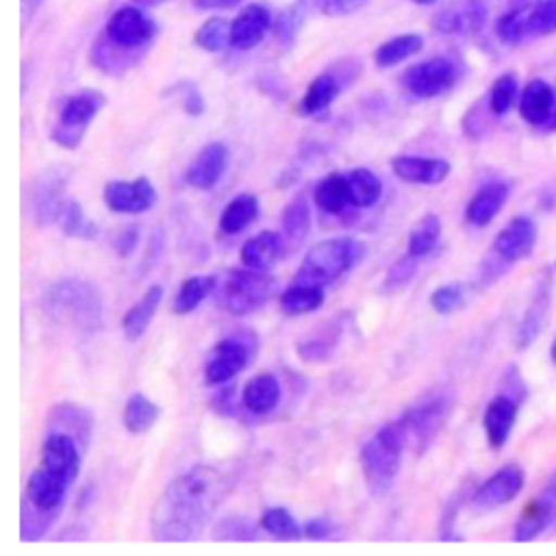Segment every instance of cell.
I'll list each match as a JSON object with an SVG mask.
<instances>
[{
  "label": "cell",
  "mask_w": 556,
  "mask_h": 556,
  "mask_svg": "<svg viewBox=\"0 0 556 556\" xmlns=\"http://www.w3.org/2000/svg\"><path fill=\"white\" fill-rule=\"evenodd\" d=\"M228 493L226 476L213 465H195L167 484L152 510L159 541H193Z\"/></svg>",
  "instance_id": "6da1fadb"
},
{
  "label": "cell",
  "mask_w": 556,
  "mask_h": 556,
  "mask_svg": "<svg viewBox=\"0 0 556 556\" xmlns=\"http://www.w3.org/2000/svg\"><path fill=\"white\" fill-rule=\"evenodd\" d=\"M406 447H408V439L397 419L382 426L361 447V467L371 493L376 495L389 493V489L397 478Z\"/></svg>",
  "instance_id": "7a4b0ae2"
},
{
  "label": "cell",
  "mask_w": 556,
  "mask_h": 556,
  "mask_svg": "<svg viewBox=\"0 0 556 556\" xmlns=\"http://www.w3.org/2000/svg\"><path fill=\"white\" fill-rule=\"evenodd\" d=\"M365 254V248L354 237H334L313 245L295 274L298 282L328 285L350 271Z\"/></svg>",
  "instance_id": "3957f363"
},
{
  "label": "cell",
  "mask_w": 556,
  "mask_h": 556,
  "mask_svg": "<svg viewBox=\"0 0 556 556\" xmlns=\"http://www.w3.org/2000/svg\"><path fill=\"white\" fill-rule=\"evenodd\" d=\"M48 302H50V311L72 324L78 326L83 330H91L100 324V298L98 293L83 280L70 278V280H61L59 285H54L48 293Z\"/></svg>",
  "instance_id": "277c9868"
},
{
  "label": "cell",
  "mask_w": 556,
  "mask_h": 556,
  "mask_svg": "<svg viewBox=\"0 0 556 556\" xmlns=\"http://www.w3.org/2000/svg\"><path fill=\"white\" fill-rule=\"evenodd\" d=\"M102 104H104V96L98 93L96 89H85L76 96H70L61 104L56 124L52 128V141L59 143L61 148L74 150L83 141L91 119L96 117Z\"/></svg>",
  "instance_id": "5b68a950"
},
{
  "label": "cell",
  "mask_w": 556,
  "mask_h": 556,
  "mask_svg": "<svg viewBox=\"0 0 556 556\" xmlns=\"http://www.w3.org/2000/svg\"><path fill=\"white\" fill-rule=\"evenodd\" d=\"M271 291V278L263 269H230L222 287V304L232 315H245L263 306Z\"/></svg>",
  "instance_id": "8992f818"
},
{
  "label": "cell",
  "mask_w": 556,
  "mask_h": 556,
  "mask_svg": "<svg viewBox=\"0 0 556 556\" xmlns=\"http://www.w3.org/2000/svg\"><path fill=\"white\" fill-rule=\"evenodd\" d=\"M452 408V397L445 393H432L413 404L397 421L408 439V447H426L430 439L441 430Z\"/></svg>",
  "instance_id": "52a82bcc"
},
{
  "label": "cell",
  "mask_w": 556,
  "mask_h": 556,
  "mask_svg": "<svg viewBox=\"0 0 556 556\" xmlns=\"http://www.w3.org/2000/svg\"><path fill=\"white\" fill-rule=\"evenodd\" d=\"M458 80V70L450 59L437 56L417 65H410L404 76L402 85L415 98H434L454 87Z\"/></svg>",
  "instance_id": "ba28073f"
},
{
  "label": "cell",
  "mask_w": 556,
  "mask_h": 556,
  "mask_svg": "<svg viewBox=\"0 0 556 556\" xmlns=\"http://www.w3.org/2000/svg\"><path fill=\"white\" fill-rule=\"evenodd\" d=\"M254 354V343L239 337H226L213 345L211 358L204 367L206 384H224L245 369Z\"/></svg>",
  "instance_id": "9c48e42d"
},
{
  "label": "cell",
  "mask_w": 556,
  "mask_h": 556,
  "mask_svg": "<svg viewBox=\"0 0 556 556\" xmlns=\"http://www.w3.org/2000/svg\"><path fill=\"white\" fill-rule=\"evenodd\" d=\"M80 445L78 441L63 430H54L46 437L41 445V460L39 465L72 484L80 471Z\"/></svg>",
  "instance_id": "30bf717a"
},
{
  "label": "cell",
  "mask_w": 556,
  "mask_h": 556,
  "mask_svg": "<svg viewBox=\"0 0 556 556\" xmlns=\"http://www.w3.org/2000/svg\"><path fill=\"white\" fill-rule=\"evenodd\" d=\"M152 35H154V24L137 7L117 9L109 17L106 28H104L106 39H111L113 43L128 48V50H137L141 46H146L152 39Z\"/></svg>",
  "instance_id": "8fae6325"
},
{
  "label": "cell",
  "mask_w": 556,
  "mask_h": 556,
  "mask_svg": "<svg viewBox=\"0 0 556 556\" xmlns=\"http://www.w3.org/2000/svg\"><path fill=\"white\" fill-rule=\"evenodd\" d=\"M106 206L113 213H128V215H137V213H146L148 208H152L154 200H156V191L152 187V182L148 178H135V180H113L104 187L102 193Z\"/></svg>",
  "instance_id": "7c38bea8"
},
{
  "label": "cell",
  "mask_w": 556,
  "mask_h": 556,
  "mask_svg": "<svg viewBox=\"0 0 556 556\" xmlns=\"http://www.w3.org/2000/svg\"><path fill=\"white\" fill-rule=\"evenodd\" d=\"M552 521H556V473L549 478L545 489L526 504L513 536L515 541H532L534 536L545 532Z\"/></svg>",
  "instance_id": "4fadbf2b"
},
{
  "label": "cell",
  "mask_w": 556,
  "mask_h": 556,
  "mask_svg": "<svg viewBox=\"0 0 556 556\" xmlns=\"http://www.w3.org/2000/svg\"><path fill=\"white\" fill-rule=\"evenodd\" d=\"M521 489H523V471L519 465L510 463V465L500 467L491 478H486L478 486V491L473 495V504L482 510L497 508V506L515 500Z\"/></svg>",
  "instance_id": "5bb4252c"
},
{
  "label": "cell",
  "mask_w": 556,
  "mask_h": 556,
  "mask_svg": "<svg viewBox=\"0 0 556 556\" xmlns=\"http://www.w3.org/2000/svg\"><path fill=\"white\" fill-rule=\"evenodd\" d=\"M536 243V226L528 217L510 219L495 237L493 252L504 263H517L532 254Z\"/></svg>",
  "instance_id": "9a60e30c"
},
{
  "label": "cell",
  "mask_w": 556,
  "mask_h": 556,
  "mask_svg": "<svg viewBox=\"0 0 556 556\" xmlns=\"http://www.w3.org/2000/svg\"><path fill=\"white\" fill-rule=\"evenodd\" d=\"M519 115L530 126H549L556 113V93L552 85L541 78H532L519 93Z\"/></svg>",
  "instance_id": "2e32d148"
},
{
  "label": "cell",
  "mask_w": 556,
  "mask_h": 556,
  "mask_svg": "<svg viewBox=\"0 0 556 556\" xmlns=\"http://www.w3.org/2000/svg\"><path fill=\"white\" fill-rule=\"evenodd\" d=\"M549 300H552V282H549V276L543 274L536 282L530 306L526 308V313L521 317V324L517 328L515 343H517L519 350L534 343L539 339V334L543 332V326H545L547 315H549Z\"/></svg>",
  "instance_id": "e0dca14e"
},
{
  "label": "cell",
  "mask_w": 556,
  "mask_h": 556,
  "mask_svg": "<svg viewBox=\"0 0 556 556\" xmlns=\"http://www.w3.org/2000/svg\"><path fill=\"white\" fill-rule=\"evenodd\" d=\"M228 165V150L224 143H206L185 169V180L195 189H211L222 178Z\"/></svg>",
  "instance_id": "ac0fdd59"
},
{
  "label": "cell",
  "mask_w": 556,
  "mask_h": 556,
  "mask_svg": "<svg viewBox=\"0 0 556 556\" xmlns=\"http://www.w3.org/2000/svg\"><path fill=\"white\" fill-rule=\"evenodd\" d=\"M271 26L269 11L263 4H248L230 24V43L237 50H252Z\"/></svg>",
  "instance_id": "d6986e66"
},
{
  "label": "cell",
  "mask_w": 556,
  "mask_h": 556,
  "mask_svg": "<svg viewBox=\"0 0 556 556\" xmlns=\"http://www.w3.org/2000/svg\"><path fill=\"white\" fill-rule=\"evenodd\" d=\"M517 400L510 395H495L484 410L482 417V426H484V434L486 441L493 450H500L506 445L510 430L517 421Z\"/></svg>",
  "instance_id": "ffe728a7"
},
{
  "label": "cell",
  "mask_w": 556,
  "mask_h": 556,
  "mask_svg": "<svg viewBox=\"0 0 556 556\" xmlns=\"http://www.w3.org/2000/svg\"><path fill=\"white\" fill-rule=\"evenodd\" d=\"M391 169L397 178L413 185H439L450 174V163L445 159H428V156H395L391 161Z\"/></svg>",
  "instance_id": "44dd1931"
},
{
  "label": "cell",
  "mask_w": 556,
  "mask_h": 556,
  "mask_svg": "<svg viewBox=\"0 0 556 556\" xmlns=\"http://www.w3.org/2000/svg\"><path fill=\"white\" fill-rule=\"evenodd\" d=\"M486 22V7L482 0H465L460 9H443L434 15L432 28L443 35L478 33Z\"/></svg>",
  "instance_id": "7402d4cb"
},
{
  "label": "cell",
  "mask_w": 556,
  "mask_h": 556,
  "mask_svg": "<svg viewBox=\"0 0 556 556\" xmlns=\"http://www.w3.org/2000/svg\"><path fill=\"white\" fill-rule=\"evenodd\" d=\"M285 250H287V243H285L282 235H278L274 230H265V232L248 239L243 243L239 256H241L243 265L267 271L285 256Z\"/></svg>",
  "instance_id": "603a6c76"
},
{
  "label": "cell",
  "mask_w": 556,
  "mask_h": 556,
  "mask_svg": "<svg viewBox=\"0 0 556 556\" xmlns=\"http://www.w3.org/2000/svg\"><path fill=\"white\" fill-rule=\"evenodd\" d=\"M508 200V185L493 180L476 191V195L469 200L465 208V217L473 226H486L504 206Z\"/></svg>",
  "instance_id": "cb8c5ba5"
},
{
  "label": "cell",
  "mask_w": 556,
  "mask_h": 556,
  "mask_svg": "<svg viewBox=\"0 0 556 556\" xmlns=\"http://www.w3.org/2000/svg\"><path fill=\"white\" fill-rule=\"evenodd\" d=\"M161 300H163V287H161V285H152V287H148L146 293L126 311V315H124V319H122V328H124V334H126L130 341L139 339V337L148 330V326H150V321H152V317H154V313H156Z\"/></svg>",
  "instance_id": "d4e9b609"
},
{
  "label": "cell",
  "mask_w": 556,
  "mask_h": 556,
  "mask_svg": "<svg viewBox=\"0 0 556 556\" xmlns=\"http://www.w3.org/2000/svg\"><path fill=\"white\" fill-rule=\"evenodd\" d=\"M243 406L254 415L271 413L280 402V384L271 374L254 376L243 389Z\"/></svg>",
  "instance_id": "484cf974"
},
{
  "label": "cell",
  "mask_w": 556,
  "mask_h": 556,
  "mask_svg": "<svg viewBox=\"0 0 556 556\" xmlns=\"http://www.w3.org/2000/svg\"><path fill=\"white\" fill-rule=\"evenodd\" d=\"M313 200L317 208L330 215H339L350 206L348 185H345V172H332L326 178H321L313 189Z\"/></svg>",
  "instance_id": "4316f807"
},
{
  "label": "cell",
  "mask_w": 556,
  "mask_h": 556,
  "mask_svg": "<svg viewBox=\"0 0 556 556\" xmlns=\"http://www.w3.org/2000/svg\"><path fill=\"white\" fill-rule=\"evenodd\" d=\"M345 185H348L350 206H356V208L374 206L382 193L380 178L367 167H354L345 172Z\"/></svg>",
  "instance_id": "83f0119b"
},
{
  "label": "cell",
  "mask_w": 556,
  "mask_h": 556,
  "mask_svg": "<svg viewBox=\"0 0 556 556\" xmlns=\"http://www.w3.org/2000/svg\"><path fill=\"white\" fill-rule=\"evenodd\" d=\"M324 304V287L311 282H293L280 293V308L287 315H304Z\"/></svg>",
  "instance_id": "f1b7e54d"
},
{
  "label": "cell",
  "mask_w": 556,
  "mask_h": 556,
  "mask_svg": "<svg viewBox=\"0 0 556 556\" xmlns=\"http://www.w3.org/2000/svg\"><path fill=\"white\" fill-rule=\"evenodd\" d=\"M256 215H258V200L250 193H241L224 206V211L219 215V230L224 235H237L248 224H252L256 219Z\"/></svg>",
  "instance_id": "f546056e"
},
{
  "label": "cell",
  "mask_w": 556,
  "mask_h": 556,
  "mask_svg": "<svg viewBox=\"0 0 556 556\" xmlns=\"http://www.w3.org/2000/svg\"><path fill=\"white\" fill-rule=\"evenodd\" d=\"M161 415V408L143 393H132L124 406V413H122V421L126 426L128 432L132 434H143L148 432L156 419Z\"/></svg>",
  "instance_id": "4dcf8cb0"
},
{
  "label": "cell",
  "mask_w": 556,
  "mask_h": 556,
  "mask_svg": "<svg viewBox=\"0 0 556 556\" xmlns=\"http://www.w3.org/2000/svg\"><path fill=\"white\" fill-rule=\"evenodd\" d=\"M339 91H341L339 80L332 74H319L306 87V93L300 100V113H304V115L321 113L324 109H328L334 102Z\"/></svg>",
  "instance_id": "1f68e13d"
},
{
  "label": "cell",
  "mask_w": 556,
  "mask_h": 556,
  "mask_svg": "<svg viewBox=\"0 0 556 556\" xmlns=\"http://www.w3.org/2000/svg\"><path fill=\"white\" fill-rule=\"evenodd\" d=\"M424 48V37L417 33H406L400 37H393L389 41H384L382 46H378L374 59L378 67H391L397 65L400 61H404L406 56L419 52Z\"/></svg>",
  "instance_id": "d6a6232c"
},
{
  "label": "cell",
  "mask_w": 556,
  "mask_h": 556,
  "mask_svg": "<svg viewBox=\"0 0 556 556\" xmlns=\"http://www.w3.org/2000/svg\"><path fill=\"white\" fill-rule=\"evenodd\" d=\"M217 285V278L215 276H191L187 278L178 293H176V300H174V313L178 315H185V313H191Z\"/></svg>",
  "instance_id": "836d02e7"
},
{
  "label": "cell",
  "mask_w": 556,
  "mask_h": 556,
  "mask_svg": "<svg viewBox=\"0 0 556 556\" xmlns=\"http://www.w3.org/2000/svg\"><path fill=\"white\" fill-rule=\"evenodd\" d=\"M441 237V219L432 213L424 215L408 235V254L421 258L434 250Z\"/></svg>",
  "instance_id": "e575fe53"
},
{
  "label": "cell",
  "mask_w": 556,
  "mask_h": 556,
  "mask_svg": "<svg viewBox=\"0 0 556 556\" xmlns=\"http://www.w3.org/2000/svg\"><path fill=\"white\" fill-rule=\"evenodd\" d=\"M311 228V204L304 195L293 198L282 213V230L291 241H302Z\"/></svg>",
  "instance_id": "d590c367"
},
{
  "label": "cell",
  "mask_w": 556,
  "mask_h": 556,
  "mask_svg": "<svg viewBox=\"0 0 556 556\" xmlns=\"http://www.w3.org/2000/svg\"><path fill=\"white\" fill-rule=\"evenodd\" d=\"M526 37H541L556 33V0H539L523 13Z\"/></svg>",
  "instance_id": "8d00e7d4"
},
{
  "label": "cell",
  "mask_w": 556,
  "mask_h": 556,
  "mask_svg": "<svg viewBox=\"0 0 556 556\" xmlns=\"http://www.w3.org/2000/svg\"><path fill=\"white\" fill-rule=\"evenodd\" d=\"M258 523L265 532H269L271 536H278V539H300L304 534V530L298 526L293 515L287 508H280V506L267 508L261 515Z\"/></svg>",
  "instance_id": "74e56055"
},
{
  "label": "cell",
  "mask_w": 556,
  "mask_h": 556,
  "mask_svg": "<svg viewBox=\"0 0 556 556\" xmlns=\"http://www.w3.org/2000/svg\"><path fill=\"white\" fill-rule=\"evenodd\" d=\"M195 43L206 52H219L230 43V24L224 17H211L195 30Z\"/></svg>",
  "instance_id": "f35d334b"
},
{
  "label": "cell",
  "mask_w": 556,
  "mask_h": 556,
  "mask_svg": "<svg viewBox=\"0 0 556 556\" xmlns=\"http://www.w3.org/2000/svg\"><path fill=\"white\" fill-rule=\"evenodd\" d=\"M63 230L72 237H80V239H91L96 237V226L83 215V208L76 204V202H67L63 200L61 206H59V213H56Z\"/></svg>",
  "instance_id": "ab89813d"
},
{
  "label": "cell",
  "mask_w": 556,
  "mask_h": 556,
  "mask_svg": "<svg viewBox=\"0 0 556 556\" xmlns=\"http://www.w3.org/2000/svg\"><path fill=\"white\" fill-rule=\"evenodd\" d=\"M517 100V78L513 74H502L493 80L489 91V109L493 115H506Z\"/></svg>",
  "instance_id": "60d3db41"
},
{
  "label": "cell",
  "mask_w": 556,
  "mask_h": 556,
  "mask_svg": "<svg viewBox=\"0 0 556 556\" xmlns=\"http://www.w3.org/2000/svg\"><path fill=\"white\" fill-rule=\"evenodd\" d=\"M526 7H515L497 20V37L504 43H519L526 39V22H523Z\"/></svg>",
  "instance_id": "b9f144b4"
},
{
  "label": "cell",
  "mask_w": 556,
  "mask_h": 556,
  "mask_svg": "<svg viewBox=\"0 0 556 556\" xmlns=\"http://www.w3.org/2000/svg\"><path fill=\"white\" fill-rule=\"evenodd\" d=\"M417 263H419V258L413 256V254H406V256L397 258V261L389 267V271H387L384 287H387V289H400V287H404V285L413 278V274L417 271Z\"/></svg>",
  "instance_id": "7bdbcfd3"
},
{
  "label": "cell",
  "mask_w": 556,
  "mask_h": 556,
  "mask_svg": "<svg viewBox=\"0 0 556 556\" xmlns=\"http://www.w3.org/2000/svg\"><path fill=\"white\" fill-rule=\"evenodd\" d=\"M430 304L441 315L456 311L463 304V287L460 285H443V287L434 289L430 295Z\"/></svg>",
  "instance_id": "ee69618b"
},
{
  "label": "cell",
  "mask_w": 556,
  "mask_h": 556,
  "mask_svg": "<svg viewBox=\"0 0 556 556\" xmlns=\"http://www.w3.org/2000/svg\"><path fill=\"white\" fill-rule=\"evenodd\" d=\"M176 93H178V100H180L182 109L189 115H200L204 111V100H202V93L198 91L195 85H191V83L176 85Z\"/></svg>",
  "instance_id": "f6af8a7d"
},
{
  "label": "cell",
  "mask_w": 556,
  "mask_h": 556,
  "mask_svg": "<svg viewBox=\"0 0 556 556\" xmlns=\"http://www.w3.org/2000/svg\"><path fill=\"white\" fill-rule=\"evenodd\" d=\"M326 15H348L365 4V0H317Z\"/></svg>",
  "instance_id": "bcb514c9"
},
{
  "label": "cell",
  "mask_w": 556,
  "mask_h": 556,
  "mask_svg": "<svg viewBox=\"0 0 556 556\" xmlns=\"http://www.w3.org/2000/svg\"><path fill=\"white\" fill-rule=\"evenodd\" d=\"M304 534L308 539H324L330 534V521L326 519H311L308 526L304 528Z\"/></svg>",
  "instance_id": "7dc6e473"
},
{
  "label": "cell",
  "mask_w": 556,
  "mask_h": 556,
  "mask_svg": "<svg viewBox=\"0 0 556 556\" xmlns=\"http://www.w3.org/2000/svg\"><path fill=\"white\" fill-rule=\"evenodd\" d=\"M198 9H230L241 0H191Z\"/></svg>",
  "instance_id": "c3c4849f"
},
{
  "label": "cell",
  "mask_w": 556,
  "mask_h": 556,
  "mask_svg": "<svg viewBox=\"0 0 556 556\" xmlns=\"http://www.w3.org/2000/svg\"><path fill=\"white\" fill-rule=\"evenodd\" d=\"M552 361L556 363V339H554V343H552Z\"/></svg>",
  "instance_id": "681fc988"
},
{
  "label": "cell",
  "mask_w": 556,
  "mask_h": 556,
  "mask_svg": "<svg viewBox=\"0 0 556 556\" xmlns=\"http://www.w3.org/2000/svg\"><path fill=\"white\" fill-rule=\"evenodd\" d=\"M413 2H417V4H432L434 0H413Z\"/></svg>",
  "instance_id": "f907efd6"
},
{
  "label": "cell",
  "mask_w": 556,
  "mask_h": 556,
  "mask_svg": "<svg viewBox=\"0 0 556 556\" xmlns=\"http://www.w3.org/2000/svg\"><path fill=\"white\" fill-rule=\"evenodd\" d=\"M139 2H148V4H156V2H163V0H139Z\"/></svg>",
  "instance_id": "816d5d0a"
}]
</instances>
